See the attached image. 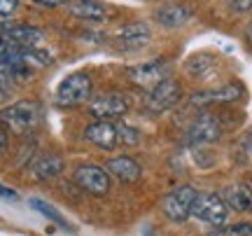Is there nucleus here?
Instances as JSON below:
<instances>
[{
	"mask_svg": "<svg viewBox=\"0 0 252 236\" xmlns=\"http://www.w3.org/2000/svg\"><path fill=\"white\" fill-rule=\"evenodd\" d=\"M42 117H45L42 103L40 101L24 99L0 110V127L7 129V131H14L19 136H24V134H31L33 129H37Z\"/></svg>",
	"mask_w": 252,
	"mask_h": 236,
	"instance_id": "f257e3e1",
	"label": "nucleus"
},
{
	"mask_svg": "<svg viewBox=\"0 0 252 236\" xmlns=\"http://www.w3.org/2000/svg\"><path fill=\"white\" fill-rule=\"evenodd\" d=\"M91 77L87 73H72L68 77H63L56 87L54 94V103L56 108H75V105H82L84 101H91Z\"/></svg>",
	"mask_w": 252,
	"mask_h": 236,
	"instance_id": "f03ea898",
	"label": "nucleus"
},
{
	"mask_svg": "<svg viewBox=\"0 0 252 236\" xmlns=\"http://www.w3.org/2000/svg\"><path fill=\"white\" fill-rule=\"evenodd\" d=\"M191 215L201 222H206L210 227L222 229L226 227V220H229V208H226L224 199L215 194V192H198L196 201L191 206Z\"/></svg>",
	"mask_w": 252,
	"mask_h": 236,
	"instance_id": "7ed1b4c3",
	"label": "nucleus"
},
{
	"mask_svg": "<svg viewBox=\"0 0 252 236\" xmlns=\"http://www.w3.org/2000/svg\"><path fill=\"white\" fill-rule=\"evenodd\" d=\"M89 117L103 119V122H117L128 112V99L119 91H103L98 96H94L87 105Z\"/></svg>",
	"mask_w": 252,
	"mask_h": 236,
	"instance_id": "20e7f679",
	"label": "nucleus"
},
{
	"mask_svg": "<svg viewBox=\"0 0 252 236\" xmlns=\"http://www.w3.org/2000/svg\"><path fill=\"white\" fill-rule=\"evenodd\" d=\"M222 122L213 115V112H201L185 131L182 143L187 147H196V145H208V143H215L222 138Z\"/></svg>",
	"mask_w": 252,
	"mask_h": 236,
	"instance_id": "39448f33",
	"label": "nucleus"
},
{
	"mask_svg": "<svg viewBox=\"0 0 252 236\" xmlns=\"http://www.w3.org/2000/svg\"><path fill=\"white\" fill-rule=\"evenodd\" d=\"M168 73H171V64L166 59H152V61H145V64L131 66L126 70V77L133 82L135 87L150 91L157 84H161L163 80H168Z\"/></svg>",
	"mask_w": 252,
	"mask_h": 236,
	"instance_id": "423d86ee",
	"label": "nucleus"
},
{
	"mask_svg": "<svg viewBox=\"0 0 252 236\" xmlns=\"http://www.w3.org/2000/svg\"><path fill=\"white\" fill-rule=\"evenodd\" d=\"M198 192L191 185H180L173 192H168L161 201V210L163 215L171 220V222H185L191 215V206L196 201Z\"/></svg>",
	"mask_w": 252,
	"mask_h": 236,
	"instance_id": "0eeeda50",
	"label": "nucleus"
},
{
	"mask_svg": "<svg viewBox=\"0 0 252 236\" xmlns=\"http://www.w3.org/2000/svg\"><path fill=\"white\" fill-rule=\"evenodd\" d=\"M182 99V87L178 80H163L161 84H157L154 89L147 91V99H145V108L152 115H161V112H168L171 108H175Z\"/></svg>",
	"mask_w": 252,
	"mask_h": 236,
	"instance_id": "6e6552de",
	"label": "nucleus"
},
{
	"mask_svg": "<svg viewBox=\"0 0 252 236\" xmlns=\"http://www.w3.org/2000/svg\"><path fill=\"white\" fill-rule=\"evenodd\" d=\"M72 180L80 190L89 192L94 197H103L110 192V173L98 164H80L72 173Z\"/></svg>",
	"mask_w": 252,
	"mask_h": 236,
	"instance_id": "1a4fd4ad",
	"label": "nucleus"
},
{
	"mask_svg": "<svg viewBox=\"0 0 252 236\" xmlns=\"http://www.w3.org/2000/svg\"><path fill=\"white\" fill-rule=\"evenodd\" d=\"M243 96V87L236 84V82H229V84H222L217 89H206V91H196L191 96V105L196 108H208V105H215V103H234Z\"/></svg>",
	"mask_w": 252,
	"mask_h": 236,
	"instance_id": "9d476101",
	"label": "nucleus"
},
{
	"mask_svg": "<svg viewBox=\"0 0 252 236\" xmlns=\"http://www.w3.org/2000/svg\"><path fill=\"white\" fill-rule=\"evenodd\" d=\"M152 31L145 21H131V24H122L115 31V42L122 49H140L150 42Z\"/></svg>",
	"mask_w": 252,
	"mask_h": 236,
	"instance_id": "9b49d317",
	"label": "nucleus"
},
{
	"mask_svg": "<svg viewBox=\"0 0 252 236\" xmlns=\"http://www.w3.org/2000/svg\"><path fill=\"white\" fill-rule=\"evenodd\" d=\"M84 140L91 145L100 147V150H115L119 147L117 140V122H103V119H94L89 127L84 129Z\"/></svg>",
	"mask_w": 252,
	"mask_h": 236,
	"instance_id": "f8f14e48",
	"label": "nucleus"
},
{
	"mask_svg": "<svg viewBox=\"0 0 252 236\" xmlns=\"http://www.w3.org/2000/svg\"><path fill=\"white\" fill-rule=\"evenodd\" d=\"M0 35L14 42L17 47H24V49H33V47H42V37L45 33L35 26H28V24H5Z\"/></svg>",
	"mask_w": 252,
	"mask_h": 236,
	"instance_id": "ddd939ff",
	"label": "nucleus"
},
{
	"mask_svg": "<svg viewBox=\"0 0 252 236\" xmlns=\"http://www.w3.org/2000/svg\"><path fill=\"white\" fill-rule=\"evenodd\" d=\"M28 169H31V175H33L35 180H52V178H56V175L63 173L65 162H63V157L56 155V152H45V155L31 159Z\"/></svg>",
	"mask_w": 252,
	"mask_h": 236,
	"instance_id": "4468645a",
	"label": "nucleus"
},
{
	"mask_svg": "<svg viewBox=\"0 0 252 236\" xmlns=\"http://www.w3.org/2000/svg\"><path fill=\"white\" fill-rule=\"evenodd\" d=\"M103 169H108L110 175H115L117 180L126 182V185H131V182H138L140 180V175H143V169H140V164L135 162L133 157L128 155H119V157H112L105 162Z\"/></svg>",
	"mask_w": 252,
	"mask_h": 236,
	"instance_id": "2eb2a0df",
	"label": "nucleus"
},
{
	"mask_svg": "<svg viewBox=\"0 0 252 236\" xmlns=\"http://www.w3.org/2000/svg\"><path fill=\"white\" fill-rule=\"evenodd\" d=\"M220 197L224 199L229 210H236V213H250L252 210V190L243 182H234V185L224 187Z\"/></svg>",
	"mask_w": 252,
	"mask_h": 236,
	"instance_id": "dca6fc26",
	"label": "nucleus"
},
{
	"mask_svg": "<svg viewBox=\"0 0 252 236\" xmlns=\"http://www.w3.org/2000/svg\"><path fill=\"white\" fill-rule=\"evenodd\" d=\"M68 9L75 19L89 21V24H100V21L108 19V7L98 0H72Z\"/></svg>",
	"mask_w": 252,
	"mask_h": 236,
	"instance_id": "f3484780",
	"label": "nucleus"
},
{
	"mask_svg": "<svg viewBox=\"0 0 252 236\" xmlns=\"http://www.w3.org/2000/svg\"><path fill=\"white\" fill-rule=\"evenodd\" d=\"M154 19L163 28H180L191 19V9L185 7V5H178V2H166L161 7H157Z\"/></svg>",
	"mask_w": 252,
	"mask_h": 236,
	"instance_id": "a211bd4d",
	"label": "nucleus"
},
{
	"mask_svg": "<svg viewBox=\"0 0 252 236\" xmlns=\"http://www.w3.org/2000/svg\"><path fill=\"white\" fill-rule=\"evenodd\" d=\"M28 206L33 210H37L40 215H45L47 220H52L54 225H59V227L63 229V232H75V227H72V222H68V218L65 215H61L59 210L54 208V206H49L45 199H37V197H31L28 199Z\"/></svg>",
	"mask_w": 252,
	"mask_h": 236,
	"instance_id": "6ab92c4d",
	"label": "nucleus"
},
{
	"mask_svg": "<svg viewBox=\"0 0 252 236\" xmlns=\"http://www.w3.org/2000/svg\"><path fill=\"white\" fill-rule=\"evenodd\" d=\"M213 64H215V61L208 54H196L187 64V73L191 75V77H208V73L213 70Z\"/></svg>",
	"mask_w": 252,
	"mask_h": 236,
	"instance_id": "aec40b11",
	"label": "nucleus"
},
{
	"mask_svg": "<svg viewBox=\"0 0 252 236\" xmlns=\"http://www.w3.org/2000/svg\"><path fill=\"white\" fill-rule=\"evenodd\" d=\"M117 140L122 147H131L140 143V131L135 127H128V124H117Z\"/></svg>",
	"mask_w": 252,
	"mask_h": 236,
	"instance_id": "412c9836",
	"label": "nucleus"
},
{
	"mask_svg": "<svg viewBox=\"0 0 252 236\" xmlns=\"http://www.w3.org/2000/svg\"><path fill=\"white\" fill-rule=\"evenodd\" d=\"M213 236H252V222H236L231 227L217 229Z\"/></svg>",
	"mask_w": 252,
	"mask_h": 236,
	"instance_id": "4be33fe9",
	"label": "nucleus"
},
{
	"mask_svg": "<svg viewBox=\"0 0 252 236\" xmlns=\"http://www.w3.org/2000/svg\"><path fill=\"white\" fill-rule=\"evenodd\" d=\"M19 7V0H0V19L14 14Z\"/></svg>",
	"mask_w": 252,
	"mask_h": 236,
	"instance_id": "5701e85b",
	"label": "nucleus"
},
{
	"mask_svg": "<svg viewBox=\"0 0 252 236\" xmlns=\"http://www.w3.org/2000/svg\"><path fill=\"white\" fill-rule=\"evenodd\" d=\"M229 7L236 14H243V12H250L252 9V0H229Z\"/></svg>",
	"mask_w": 252,
	"mask_h": 236,
	"instance_id": "b1692460",
	"label": "nucleus"
},
{
	"mask_svg": "<svg viewBox=\"0 0 252 236\" xmlns=\"http://www.w3.org/2000/svg\"><path fill=\"white\" fill-rule=\"evenodd\" d=\"M35 5H40V7H61V5H70V0H33Z\"/></svg>",
	"mask_w": 252,
	"mask_h": 236,
	"instance_id": "393cba45",
	"label": "nucleus"
},
{
	"mask_svg": "<svg viewBox=\"0 0 252 236\" xmlns=\"http://www.w3.org/2000/svg\"><path fill=\"white\" fill-rule=\"evenodd\" d=\"M241 147H243V152H245V155L252 157V129H250V131H248V134L243 136V143H241Z\"/></svg>",
	"mask_w": 252,
	"mask_h": 236,
	"instance_id": "a878e982",
	"label": "nucleus"
},
{
	"mask_svg": "<svg viewBox=\"0 0 252 236\" xmlns=\"http://www.w3.org/2000/svg\"><path fill=\"white\" fill-rule=\"evenodd\" d=\"M0 197H2V199H9V201H17V199H19L17 192L9 190V187H5L2 182H0Z\"/></svg>",
	"mask_w": 252,
	"mask_h": 236,
	"instance_id": "bb28decb",
	"label": "nucleus"
},
{
	"mask_svg": "<svg viewBox=\"0 0 252 236\" xmlns=\"http://www.w3.org/2000/svg\"><path fill=\"white\" fill-rule=\"evenodd\" d=\"M5 152H7V131L0 127V159L5 157Z\"/></svg>",
	"mask_w": 252,
	"mask_h": 236,
	"instance_id": "cd10ccee",
	"label": "nucleus"
},
{
	"mask_svg": "<svg viewBox=\"0 0 252 236\" xmlns=\"http://www.w3.org/2000/svg\"><path fill=\"white\" fill-rule=\"evenodd\" d=\"M245 40H248V45L252 47V21L248 24V31H245Z\"/></svg>",
	"mask_w": 252,
	"mask_h": 236,
	"instance_id": "c85d7f7f",
	"label": "nucleus"
}]
</instances>
